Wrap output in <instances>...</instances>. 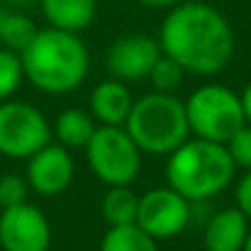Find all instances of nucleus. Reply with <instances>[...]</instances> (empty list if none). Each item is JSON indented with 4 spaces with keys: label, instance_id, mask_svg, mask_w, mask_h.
<instances>
[{
    "label": "nucleus",
    "instance_id": "nucleus-1",
    "mask_svg": "<svg viewBox=\"0 0 251 251\" xmlns=\"http://www.w3.org/2000/svg\"><path fill=\"white\" fill-rule=\"evenodd\" d=\"M161 51L185 71L212 76L227 69L234 54V34L225 15L207 2H178L159 32Z\"/></svg>",
    "mask_w": 251,
    "mask_h": 251
},
{
    "label": "nucleus",
    "instance_id": "nucleus-2",
    "mask_svg": "<svg viewBox=\"0 0 251 251\" xmlns=\"http://www.w3.org/2000/svg\"><path fill=\"white\" fill-rule=\"evenodd\" d=\"M25 78L44 93H71L88 76V49L74 32L56 27L37 29L20 51Z\"/></svg>",
    "mask_w": 251,
    "mask_h": 251
},
{
    "label": "nucleus",
    "instance_id": "nucleus-3",
    "mask_svg": "<svg viewBox=\"0 0 251 251\" xmlns=\"http://www.w3.org/2000/svg\"><path fill=\"white\" fill-rule=\"evenodd\" d=\"M234 161L225 144L207 139H185L168 154L166 180L190 202H202L220 195L234 178Z\"/></svg>",
    "mask_w": 251,
    "mask_h": 251
},
{
    "label": "nucleus",
    "instance_id": "nucleus-4",
    "mask_svg": "<svg viewBox=\"0 0 251 251\" xmlns=\"http://www.w3.org/2000/svg\"><path fill=\"white\" fill-rule=\"evenodd\" d=\"M125 129L139 151L156 156L171 154L190 134L185 102H180L173 93H149L134 100Z\"/></svg>",
    "mask_w": 251,
    "mask_h": 251
},
{
    "label": "nucleus",
    "instance_id": "nucleus-5",
    "mask_svg": "<svg viewBox=\"0 0 251 251\" xmlns=\"http://www.w3.org/2000/svg\"><path fill=\"white\" fill-rule=\"evenodd\" d=\"M188 127L198 139L227 144L229 137L247 125L242 98L227 85L210 83L198 88L185 100Z\"/></svg>",
    "mask_w": 251,
    "mask_h": 251
},
{
    "label": "nucleus",
    "instance_id": "nucleus-6",
    "mask_svg": "<svg viewBox=\"0 0 251 251\" xmlns=\"http://www.w3.org/2000/svg\"><path fill=\"white\" fill-rule=\"evenodd\" d=\"M85 159L105 185H129L142 168V151L125 127L100 125L85 144Z\"/></svg>",
    "mask_w": 251,
    "mask_h": 251
},
{
    "label": "nucleus",
    "instance_id": "nucleus-7",
    "mask_svg": "<svg viewBox=\"0 0 251 251\" xmlns=\"http://www.w3.org/2000/svg\"><path fill=\"white\" fill-rule=\"evenodd\" d=\"M51 142V125L44 112L22 100L0 102V154L29 159Z\"/></svg>",
    "mask_w": 251,
    "mask_h": 251
},
{
    "label": "nucleus",
    "instance_id": "nucleus-8",
    "mask_svg": "<svg viewBox=\"0 0 251 251\" xmlns=\"http://www.w3.org/2000/svg\"><path fill=\"white\" fill-rule=\"evenodd\" d=\"M188 222H190V200H185L171 185L154 188L139 198L137 225L156 242L178 237L188 227Z\"/></svg>",
    "mask_w": 251,
    "mask_h": 251
},
{
    "label": "nucleus",
    "instance_id": "nucleus-9",
    "mask_svg": "<svg viewBox=\"0 0 251 251\" xmlns=\"http://www.w3.org/2000/svg\"><path fill=\"white\" fill-rule=\"evenodd\" d=\"M49 247L51 225L39 207L22 202L0 212V251H49Z\"/></svg>",
    "mask_w": 251,
    "mask_h": 251
},
{
    "label": "nucleus",
    "instance_id": "nucleus-10",
    "mask_svg": "<svg viewBox=\"0 0 251 251\" xmlns=\"http://www.w3.org/2000/svg\"><path fill=\"white\" fill-rule=\"evenodd\" d=\"M159 39H151L147 34H125L107 49L105 66L112 78L122 83H139L149 78L156 59L161 56Z\"/></svg>",
    "mask_w": 251,
    "mask_h": 251
},
{
    "label": "nucleus",
    "instance_id": "nucleus-11",
    "mask_svg": "<svg viewBox=\"0 0 251 251\" xmlns=\"http://www.w3.org/2000/svg\"><path fill=\"white\" fill-rule=\"evenodd\" d=\"M74 156L61 144H47L27 159V183L39 195H61L74 183Z\"/></svg>",
    "mask_w": 251,
    "mask_h": 251
},
{
    "label": "nucleus",
    "instance_id": "nucleus-12",
    "mask_svg": "<svg viewBox=\"0 0 251 251\" xmlns=\"http://www.w3.org/2000/svg\"><path fill=\"white\" fill-rule=\"evenodd\" d=\"M132 93L127 83L110 78L95 85L93 95H90V115L95 122L100 125H110V127H125L129 112H132Z\"/></svg>",
    "mask_w": 251,
    "mask_h": 251
},
{
    "label": "nucleus",
    "instance_id": "nucleus-13",
    "mask_svg": "<svg viewBox=\"0 0 251 251\" xmlns=\"http://www.w3.org/2000/svg\"><path fill=\"white\" fill-rule=\"evenodd\" d=\"M249 217L239 207L220 210L210 217L205 227V249L207 251H242L249 234Z\"/></svg>",
    "mask_w": 251,
    "mask_h": 251
},
{
    "label": "nucleus",
    "instance_id": "nucleus-14",
    "mask_svg": "<svg viewBox=\"0 0 251 251\" xmlns=\"http://www.w3.org/2000/svg\"><path fill=\"white\" fill-rule=\"evenodd\" d=\"M49 27L64 32H83L93 25L98 12V0H37Z\"/></svg>",
    "mask_w": 251,
    "mask_h": 251
},
{
    "label": "nucleus",
    "instance_id": "nucleus-15",
    "mask_svg": "<svg viewBox=\"0 0 251 251\" xmlns=\"http://www.w3.org/2000/svg\"><path fill=\"white\" fill-rule=\"evenodd\" d=\"M95 120L90 112L78 110V107H69L64 110L56 122H54V134L59 139L61 147L66 149H85V144L90 142L93 132H95Z\"/></svg>",
    "mask_w": 251,
    "mask_h": 251
},
{
    "label": "nucleus",
    "instance_id": "nucleus-16",
    "mask_svg": "<svg viewBox=\"0 0 251 251\" xmlns=\"http://www.w3.org/2000/svg\"><path fill=\"white\" fill-rule=\"evenodd\" d=\"M102 220L107 227H125L137 225V210H139V195L129 190V185H110V190L102 198Z\"/></svg>",
    "mask_w": 251,
    "mask_h": 251
},
{
    "label": "nucleus",
    "instance_id": "nucleus-17",
    "mask_svg": "<svg viewBox=\"0 0 251 251\" xmlns=\"http://www.w3.org/2000/svg\"><path fill=\"white\" fill-rule=\"evenodd\" d=\"M100 251H159L156 239L149 237L139 225H125V227H107Z\"/></svg>",
    "mask_w": 251,
    "mask_h": 251
},
{
    "label": "nucleus",
    "instance_id": "nucleus-18",
    "mask_svg": "<svg viewBox=\"0 0 251 251\" xmlns=\"http://www.w3.org/2000/svg\"><path fill=\"white\" fill-rule=\"evenodd\" d=\"M34 34H37V27L27 15L0 10V47L2 49H10V51L20 54L32 42Z\"/></svg>",
    "mask_w": 251,
    "mask_h": 251
},
{
    "label": "nucleus",
    "instance_id": "nucleus-19",
    "mask_svg": "<svg viewBox=\"0 0 251 251\" xmlns=\"http://www.w3.org/2000/svg\"><path fill=\"white\" fill-rule=\"evenodd\" d=\"M22 81H25V71H22L20 54L0 47V102L10 100Z\"/></svg>",
    "mask_w": 251,
    "mask_h": 251
},
{
    "label": "nucleus",
    "instance_id": "nucleus-20",
    "mask_svg": "<svg viewBox=\"0 0 251 251\" xmlns=\"http://www.w3.org/2000/svg\"><path fill=\"white\" fill-rule=\"evenodd\" d=\"M183 74H185V69H183L178 61H173L171 56L161 54V56L156 59L151 74H149V81H151L156 93H173V90H178L180 83H183Z\"/></svg>",
    "mask_w": 251,
    "mask_h": 251
},
{
    "label": "nucleus",
    "instance_id": "nucleus-21",
    "mask_svg": "<svg viewBox=\"0 0 251 251\" xmlns=\"http://www.w3.org/2000/svg\"><path fill=\"white\" fill-rule=\"evenodd\" d=\"M29 183L27 178L17 176V173H5L0 176V207H15V205H22L27 202V195H29Z\"/></svg>",
    "mask_w": 251,
    "mask_h": 251
},
{
    "label": "nucleus",
    "instance_id": "nucleus-22",
    "mask_svg": "<svg viewBox=\"0 0 251 251\" xmlns=\"http://www.w3.org/2000/svg\"><path fill=\"white\" fill-rule=\"evenodd\" d=\"M225 147H227L234 166L251 171V125H244L242 129H237Z\"/></svg>",
    "mask_w": 251,
    "mask_h": 251
},
{
    "label": "nucleus",
    "instance_id": "nucleus-23",
    "mask_svg": "<svg viewBox=\"0 0 251 251\" xmlns=\"http://www.w3.org/2000/svg\"><path fill=\"white\" fill-rule=\"evenodd\" d=\"M237 207L251 220V171L244 173V178L237 185Z\"/></svg>",
    "mask_w": 251,
    "mask_h": 251
},
{
    "label": "nucleus",
    "instance_id": "nucleus-24",
    "mask_svg": "<svg viewBox=\"0 0 251 251\" xmlns=\"http://www.w3.org/2000/svg\"><path fill=\"white\" fill-rule=\"evenodd\" d=\"M239 98H242V110H244V120H247V125H251V83L244 88V93H242Z\"/></svg>",
    "mask_w": 251,
    "mask_h": 251
},
{
    "label": "nucleus",
    "instance_id": "nucleus-25",
    "mask_svg": "<svg viewBox=\"0 0 251 251\" xmlns=\"http://www.w3.org/2000/svg\"><path fill=\"white\" fill-rule=\"evenodd\" d=\"M142 5H147V7H173V5H178L180 0H139Z\"/></svg>",
    "mask_w": 251,
    "mask_h": 251
},
{
    "label": "nucleus",
    "instance_id": "nucleus-26",
    "mask_svg": "<svg viewBox=\"0 0 251 251\" xmlns=\"http://www.w3.org/2000/svg\"><path fill=\"white\" fill-rule=\"evenodd\" d=\"M242 251H251V229H249V234H247V242H244V249Z\"/></svg>",
    "mask_w": 251,
    "mask_h": 251
},
{
    "label": "nucleus",
    "instance_id": "nucleus-27",
    "mask_svg": "<svg viewBox=\"0 0 251 251\" xmlns=\"http://www.w3.org/2000/svg\"><path fill=\"white\" fill-rule=\"evenodd\" d=\"M10 2H17V5H29V2H34V0H10Z\"/></svg>",
    "mask_w": 251,
    "mask_h": 251
}]
</instances>
